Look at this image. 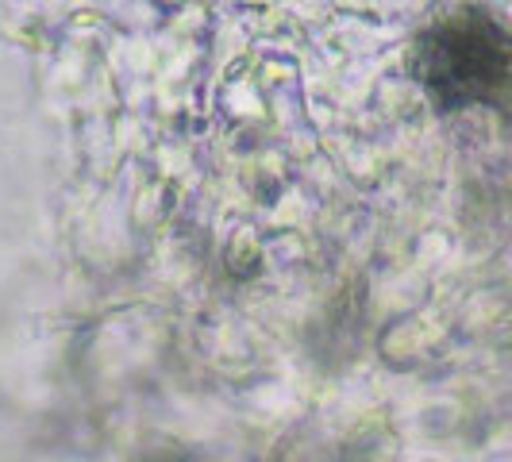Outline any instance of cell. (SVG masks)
Listing matches in <instances>:
<instances>
[{
    "mask_svg": "<svg viewBox=\"0 0 512 462\" xmlns=\"http://www.w3.org/2000/svg\"><path fill=\"white\" fill-rule=\"evenodd\" d=\"M412 74L443 108H512V35L489 16H451L412 51Z\"/></svg>",
    "mask_w": 512,
    "mask_h": 462,
    "instance_id": "1",
    "label": "cell"
}]
</instances>
